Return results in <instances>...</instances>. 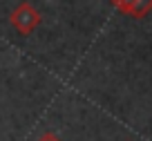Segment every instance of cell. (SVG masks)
Instances as JSON below:
<instances>
[{
  "instance_id": "1",
  "label": "cell",
  "mask_w": 152,
  "mask_h": 141,
  "mask_svg": "<svg viewBox=\"0 0 152 141\" xmlns=\"http://www.w3.org/2000/svg\"><path fill=\"white\" fill-rule=\"evenodd\" d=\"M40 20H43V18H40L38 9L31 7L29 2H20V5L11 11V16H9L11 27H14L20 36H29V34L40 25Z\"/></svg>"
},
{
  "instance_id": "2",
  "label": "cell",
  "mask_w": 152,
  "mask_h": 141,
  "mask_svg": "<svg viewBox=\"0 0 152 141\" xmlns=\"http://www.w3.org/2000/svg\"><path fill=\"white\" fill-rule=\"evenodd\" d=\"M110 5L130 18H145L152 11V0H110Z\"/></svg>"
},
{
  "instance_id": "3",
  "label": "cell",
  "mask_w": 152,
  "mask_h": 141,
  "mask_svg": "<svg viewBox=\"0 0 152 141\" xmlns=\"http://www.w3.org/2000/svg\"><path fill=\"white\" fill-rule=\"evenodd\" d=\"M38 141H61V139H58L56 134H52V132H47V134H43V137H40Z\"/></svg>"
}]
</instances>
